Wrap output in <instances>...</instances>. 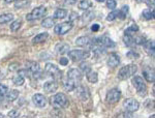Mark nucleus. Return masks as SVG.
Masks as SVG:
<instances>
[{"mask_svg": "<svg viewBox=\"0 0 155 118\" xmlns=\"http://www.w3.org/2000/svg\"><path fill=\"white\" fill-rule=\"evenodd\" d=\"M50 103L55 109H60V108H64L68 105V99L64 93L59 92V93H56L54 96L51 97Z\"/></svg>", "mask_w": 155, "mask_h": 118, "instance_id": "1", "label": "nucleus"}, {"mask_svg": "<svg viewBox=\"0 0 155 118\" xmlns=\"http://www.w3.org/2000/svg\"><path fill=\"white\" fill-rule=\"evenodd\" d=\"M137 71V66L136 64H128L125 66L121 67L118 72V79L120 80H126L131 76H134Z\"/></svg>", "mask_w": 155, "mask_h": 118, "instance_id": "2", "label": "nucleus"}, {"mask_svg": "<svg viewBox=\"0 0 155 118\" xmlns=\"http://www.w3.org/2000/svg\"><path fill=\"white\" fill-rule=\"evenodd\" d=\"M132 85L137 89V92L141 96H145L147 94V85L145 83L144 79L140 76H134L131 80Z\"/></svg>", "mask_w": 155, "mask_h": 118, "instance_id": "3", "label": "nucleus"}, {"mask_svg": "<svg viewBox=\"0 0 155 118\" xmlns=\"http://www.w3.org/2000/svg\"><path fill=\"white\" fill-rule=\"evenodd\" d=\"M45 72L48 74V76L53 78L55 81L60 80L62 78V71H60L59 67L54 63H47L45 66Z\"/></svg>", "mask_w": 155, "mask_h": 118, "instance_id": "4", "label": "nucleus"}, {"mask_svg": "<svg viewBox=\"0 0 155 118\" xmlns=\"http://www.w3.org/2000/svg\"><path fill=\"white\" fill-rule=\"evenodd\" d=\"M68 57L72 61H81L90 57V52L85 50H71L68 51Z\"/></svg>", "mask_w": 155, "mask_h": 118, "instance_id": "5", "label": "nucleus"}, {"mask_svg": "<svg viewBox=\"0 0 155 118\" xmlns=\"http://www.w3.org/2000/svg\"><path fill=\"white\" fill-rule=\"evenodd\" d=\"M47 14V7L45 6H38L35 7L34 9H32V12L26 16L27 21H34V20H38L42 18L44 16H46Z\"/></svg>", "mask_w": 155, "mask_h": 118, "instance_id": "6", "label": "nucleus"}, {"mask_svg": "<svg viewBox=\"0 0 155 118\" xmlns=\"http://www.w3.org/2000/svg\"><path fill=\"white\" fill-rule=\"evenodd\" d=\"M72 23L71 22H64V23H60V24H57L54 28V31L55 33L59 34V35H64L66 34L68 31H71V28H72Z\"/></svg>", "mask_w": 155, "mask_h": 118, "instance_id": "7", "label": "nucleus"}, {"mask_svg": "<svg viewBox=\"0 0 155 118\" xmlns=\"http://www.w3.org/2000/svg\"><path fill=\"white\" fill-rule=\"evenodd\" d=\"M107 102L109 104H116L119 102V99H121V91L118 88H113L110 91H107Z\"/></svg>", "mask_w": 155, "mask_h": 118, "instance_id": "8", "label": "nucleus"}, {"mask_svg": "<svg viewBox=\"0 0 155 118\" xmlns=\"http://www.w3.org/2000/svg\"><path fill=\"white\" fill-rule=\"evenodd\" d=\"M123 107L125 108L126 111L134 113L139 110L140 103L134 99H126L123 103Z\"/></svg>", "mask_w": 155, "mask_h": 118, "instance_id": "9", "label": "nucleus"}, {"mask_svg": "<svg viewBox=\"0 0 155 118\" xmlns=\"http://www.w3.org/2000/svg\"><path fill=\"white\" fill-rule=\"evenodd\" d=\"M32 102L33 104L35 105L36 107L38 108H45L47 105V97L45 96L44 94H41V93H36L32 96Z\"/></svg>", "mask_w": 155, "mask_h": 118, "instance_id": "10", "label": "nucleus"}, {"mask_svg": "<svg viewBox=\"0 0 155 118\" xmlns=\"http://www.w3.org/2000/svg\"><path fill=\"white\" fill-rule=\"evenodd\" d=\"M67 78L68 79L74 80V82L78 83L82 80L83 78V75H82V72L78 69H71L68 72H67Z\"/></svg>", "mask_w": 155, "mask_h": 118, "instance_id": "11", "label": "nucleus"}, {"mask_svg": "<svg viewBox=\"0 0 155 118\" xmlns=\"http://www.w3.org/2000/svg\"><path fill=\"white\" fill-rule=\"evenodd\" d=\"M77 96L79 97L82 102H86V100L89 99L90 94L86 87L83 86V85H80V86L77 87Z\"/></svg>", "mask_w": 155, "mask_h": 118, "instance_id": "12", "label": "nucleus"}, {"mask_svg": "<svg viewBox=\"0 0 155 118\" xmlns=\"http://www.w3.org/2000/svg\"><path fill=\"white\" fill-rule=\"evenodd\" d=\"M44 89L47 93H54L58 89V83L56 81H48L44 84Z\"/></svg>", "mask_w": 155, "mask_h": 118, "instance_id": "13", "label": "nucleus"}, {"mask_svg": "<svg viewBox=\"0 0 155 118\" xmlns=\"http://www.w3.org/2000/svg\"><path fill=\"white\" fill-rule=\"evenodd\" d=\"M69 49H71L69 45L66 44V42H58V44L55 46V51L59 55H64V54L68 53Z\"/></svg>", "mask_w": 155, "mask_h": 118, "instance_id": "14", "label": "nucleus"}, {"mask_svg": "<svg viewBox=\"0 0 155 118\" xmlns=\"http://www.w3.org/2000/svg\"><path fill=\"white\" fill-rule=\"evenodd\" d=\"M120 63V57L117 53H111L109 55V58H107V65L110 67H116L117 65Z\"/></svg>", "mask_w": 155, "mask_h": 118, "instance_id": "15", "label": "nucleus"}, {"mask_svg": "<svg viewBox=\"0 0 155 118\" xmlns=\"http://www.w3.org/2000/svg\"><path fill=\"white\" fill-rule=\"evenodd\" d=\"M143 76L145 78L147 82L150 83H154L155 81V75H154V71L151 69H145L143 71Z\"/></svg>", "mask_w": 155, "mask_h": 118, "instance_id": "16", "label": "nucleus"}, {"mask_svg": "<svg viewBox=\"0 0 155 118\" xmlns=\"http://www.w3.org/2000/svg\"><path fill=\"white\" fill-rule=\"evenodd\" d=\"M76 45L79 47H86L91 44V39L88 36H80L76 39Z\"/></svg>", "mask_w": 155, "mask_h": 118, "instance_id": "17", "label": "nucleus"}, {"mask_svg": "<svg viewBox=\"0 0 155 118\" xmlns=\"http://www.w3.org/2000/svg\"><path fill=\"white\" fill-rule=\"evenodd\" d=\"M99 39H101V46L104 47V48H114L115 46H116L115 42L112 41V39L107 36H101V37H99Z\"/></svg>", "mask_w": 155, "mask_h": 118, "instance_id": "18", "label": "nucleus"}, {"mask_svg": "<svg viewBox=\"0 0 155 118\" xmlns=\"http://www.w3.org/2000/svg\"><path fill=\"white\" fill-rule=\"evenodd\" d=\"M63 87H64V89L66 90V91H72V90H74L76 89V87H77V83L74 81V80H71V79H67L65 80V81L63 82Z\"/></svg>", "mask_w": 155, "mask_h": 118, "instance_id": "19", "label": "nucleus"}, {"mask_svg": "<svg viewBox=\"0 0 155 118\" xmlns=\"http://www.w3.org/2000/svg\"><path fill=\"white\" fill-rule=\"evenodd\" d=\"M144 47H145V50H146L147 52H148L149 55H151V56H154V41H152V39H148V41H146L144 42Z\"/></svg>", "mask_w": 155, "mask_h": 118, "instance_id": "20", "label": "nucleus"}, {"mask_svg": "<svg viewBox=\"0 0 155 118\" xmlns=\"http://www.w3.org/2000/svg\"><path fill=\"white\" fill-rule=\"evenodd\" d=\"M26 69H29L30 72L33 74V72H39L41 69V66H39L38 62H35V61H27L26 62Z\"/></svg>", "mask_w": 155, "mask_h": 118, "instance_id": "21", "label": "nucleus"}, {"mask_svg": "<svg viewBox=\"0 0 155 118\" xmlns=\"http://www.w3.org/2000/svg\"><path fill=\"white\" fill-rule=\"evenodd\" d=\"M94 18H95V14L93 12H90V11H86L82 16V21L84 22L85 24L90 23Z\"/></svg>", "mask_w": 155, "mask_h": 118, "instance_id": "22", "label": "nucleus"}, {"mask_svg": "<svg viewBox=\"0 0 155 118\" xmlns=\"http://www.w3.org/2000/svg\"><path fill=\"white\" fill-rule=\"evenodd\" d=\"M86 78H87V80H88V82L92 83V84H95V83H97V81H98V75H97L96 72H93L92 69L86 74Z\"/></svg>", "mask_w": 155, "mask_h": 118, "instance_id": "23", "label": "nucleus"}, {"mask_svg": "<svg viewBox=\"0 0 155 118\" xmlns=\"http://www.w3.org/2000/svg\"><path fill=\"white\" fill-rule=\"evenodd\" d=\"M49 34L47 32H44V33H39L37 34L36 36L33 37V44H41V42H44L47 41Z\"/></svg>", "mask_w": 155, "mask_h": 118, "instance_id": "24", "label": "nucleus"}, {"mask_svg": "<svg viewBox=\"0 0 155 118\" xmlns=\"http://www.w3.org/2000/svg\"><path fill=\"white\" fill-rule=\"evenodd\" d=\"M14 20V15L12 14H3L0 15V25L9 23Z\"/></svg>", "mask_w": 155, "mask_h": 118, "instance_id": "25", "label": "nucleus"}, {"mask_svg": "<svg viewBox=\"0 0 155 118\" xmlns=\"http://www.w3.org/2000/svg\"><path fill=\"white\" fill-rule=\"evenodd\" d=\"M6 96V99L8 100V102H14V100H16L18 99L19 96V91L18 90H11V91H7V93L5 94Z\"/></svg>", "mask_w": 155, "mask_h": 118, "instance_id": "26", "label": "nucleus"}, {"mask_svg": "<svg viewBox=\"0 0 155 118\" xmlns=\"http://www.w3.org/2000/svg\"><path fill=\"white\" fill-rule=\"evenodd\" d=\"M123 42L124 44L126 45L127 47H134L136 46V44H134V36L131 35V34H124L123 36Z\"/></svg>", "mask_w": 155, "mask_h": 118, "instance_id": "27", "label": "nucleus"}, {"mask_svg": "<svg viewBox=\"0 0 155 118\" xmlns=\"http://www.w3.org/2000/svg\"><path fill=\"white\" fill-rule=\"evenodd\" d=\"M30 4V0H17L15 1V8H25Z\"/></svg>", "mask_w": 155, "mask_h": 118, "instance_id": "28", "label": "nucleus"}, {"mask_svg": "<svg viewBox=\"0 0 155 118\" xmlns=\"http://www.w3.org/2000/svg\"><path fill=\"white\" fill-rule=\"evenodd\" d=\"M67 16V11L63 8H58L54 12V19H64Z\"/></svg>", "mask_w": 155, "mask_h": 118, "instance_id": "29", "label": "nucleus"}, {"mask_svg": "<svg viewBox=\"0 0 155 118\" xmlns=\"http://www.w3.org/2000/svg\"><path fill=\"white\" fill-rule=\"evenodd\" d=\"M91 5H92V3L89 0H81V1L79 2V8L82 9V11H88V8L91 7Z\"/></svg>", "mask_w": 155, "mask_h": 118, "instance_id": "30", "label": "nucleus"}, {"mask_svg": "<svg viewBox=\"0 0 155 118\" xmlns=\"http://www.w3.org/2000/svg\"><path fill=\"white\" fill-rule=\"evenodd\" d=\"M55 22H54V19L52 18H46L42 20L41 22V26L44 27V28H52V27L54 26Z\"/></svg>", "mask_w": 155, "mask_h": 118, "instance_id": "31", "label": "nucleus"}, {"mask_svg": "<svg viewBox=\"0 0 155 118\" xmlns=\"http://www.w3.org/2000/svg\"><path fill=\"white\" fill-rule=\"evenodd\" d=\"M142 16H143V18L145 20H152L154 19V11L153 9H145L142 12Z\"/></svg>", "mask_w": 155, "mask_h": 118, "instance_id": "32", "label": "nucleus"}, {"mask_svg": "<svg viewBox=\"0 0 155 118\" xmlns=\"http://www.w3.org/2000/svg\"><path fill=\"white\" fill-rule=\"evenodd\" d=\"M12 82H14V84L16 85V86H22L25 82V79H24V77L20 76L18 74L17 76H15L12 78Z\"/></svg>", "mask_w": 155, "mask_h": 118, "instance_id": "33", "label": "nucleus"}, {"mask_svg": "<svg viewBox=\"0 0 155 118\" xmlns=\"http://www.w3.org/2000/svg\"><path fill=\"white\" fill-rule=\"evenodd\" d=\"M128 11H129V7H128V5H124V6L122 7V8L119 11L118 18H120L121 20H124V19L126 18V15L128 14Z\"/></svg>", "mask_w": 155, "mask_h": 118, "instance_id": "34", "label": "nucleus"}, {"mask_svg": "<svg viewBox=\"0 0 155 118\" xmlns=\"http://www.w3.org/2000/svg\"><path fill=\"white\" fill-rule=\"evenodd\" d=\"M21 26H22V21H21V20H16V21H14L11 24V30L12 32H16V31H18L20 28H21Z\"/></svg>", "mask_w": 155, "mask_h": 118, "instance_id": "35", "label": "nucleus"}, {"mask_svg": "<svg viewBox=\"0 0 155 118\" xmlns=\"http://www.w3.org/2000/svg\"><path fill=\"white\" fill-rule=\"evenodd\" d=\"M79 67H80V71L82 72H84V74H87L89 71H91V66H90V64L87 63V62H81Z\"/></svg>", "mask_w": 155, "mask_h": 118, "instance_id": "36", "label": "nucleus"}, {"mask_svg": "<svg viewBox=\"0 0 155 118\" xmlns=\"http://www.w3.org/2000/svg\"><path fill=\"white\" fill-rule=\"evenodd\" d=\"M118 14H119V11H116V9H113V12H110L107 17V21H114L115 19L118 18Z\"/></svg>", "mask_w": 155, "mask_h": 118, "instance_id": "37", "label": "nucleus"}, {"mask_svg": "<svg viewBox=\"0 0 155 118\" xmlns=\"http://www.w3.org/2000/svg\"><path fill=\"white\" fill-rule=\"evenodd\" d=\"M18 74L20 75V76L22 77H27V78H31L32 76V72L29 71V69H19Z\"/></svg>", "mask_w": 155, "mask_h": 118, "instance_id": "38", "label": "nucleus"}, {"mask_svg": "<svg viewBox=\"0 0 155 118\" xmlns=\"http://www.w3.org/2000/svg\"><path fill=\"white\" fill-rule=\"evenodd\" d=\"M139 31V26L137 24H132L131 26H129L128 28L125 30V33L126 34H130L131 32H137Z\"/></svg>", "mask_w": 155, "mask_h": 118, "instance_id": "39", "label": "nucleus"}, {"mask_svg": "<svg viewBox=\"0 0 155 118\" xmlns=\"http://www.w3.org/2000/svg\"><path fill=\"white\" fill-rule=\"evenodd\" d=\"M116 6H117V2H116V0H107V8H110V9H115L116 8Z\"/></svg>", "mask_w": 155, "mask_h": 118, "instance_id": "40", "label": "nucleus"}, {"mask_svg": "<svg viewBox=\"0 0 155 118\" xmlns=\"http://www.w3.org/2000/svg\"><path fill=\"white\" fill-rule=\"evenodd\" d=\"M126 56L128 57V58H130V59H137V58H139V57H140V55L137 54V52H134V51H132V50H130L129 52H127Z\"/></svg>", "mask_w": 155, "mask_h": 118, "instance_id": "41", "label": "nucleus"}, {"mask_svg": "<svg viewBox=\"0 0 155 118\" xmlns=\"http://www.w3.org/2000/svg\"><path fill=\"white\" fill-rule=\"evenodd\" d=\"M134 44L136 45H143L146 39H145L144 36H137V37H134Z\"/></svg>", "mask_w": 155, "mask_h": 118, "instance_id": "42", "label": "nucleus"}, {"mask_svg": "<svg viewBox=\"0 0 155 118\" xmlns=\"http://www.w3.org/2000/svg\"><path fill=\"white\" fill-rule=\"evenodd\" d=\"M78 18H79V15H78V12H71V16L68 17V19H69V22H74V21H76V20H78Z\"/></svg>", "mask_w": 155, "mask_h": 118, "instance_id": "43", "label": "nucleus"}, {"mask_svg": "<svg viewBox=\"0 0 155 118\" xmlns=\"http://www.w3.org/2000/svg\"><path fill=\"white\" fill-rule=\"evenodd\" d=\"M8 117H12V118H14V117H19L20 116V112L19 111H17V110H12V111H9L8 112Z\"/></svg>", "mask_w": 155, "mask_h": 118, "instance_id": "44", "label": "nucleus"}, {"mask_svg": "<svg viewBox=\"0 0 155 118\" xmlns=\"http://www.w3.org/2000/svg\"><path fill=\"white\" fill-rule=\"evenodd\" d=\"M7 91H8V88H7V86H4V85H0V94L4 96V95L7 93Z\"/></svg>", "mask_w": 155, "mask_h": 118, "instance_id": "45", "label": "nucleus"}, {"mask_svg": "<svg viewBox=\"0 0 155 118\" xmlns=\"http://www.w3.org/2000/svg\"><path fill=\"white\" fill-rule=\"evenodd\" d=\"M59 62H60V65L65 66V65L68 64V59H67L66 57H61V58L59 59Z\"/></svg>", "mask_w": 155, "mask_h": 118, "instance_id": "46", "label": "nucleus"}, {"mask_svg": "<svg viewBox=\"0 0 155 118\" xmlns=\"http://www.w3.org/2000/svg\"><path fill=\"white\" fill-rule=\"evenodd\" d=\"M118 117H132V113L131 112H124V113H120L118 115Z\"/></svg>", "mask_w": 155, "mask_h": 118, "instance_id": "47", "label": "nucleus"}, {"mask_svg": "<svg viewBox=\"0 0 155 118\" xmlns=\"http://www.w3.org/2000/svg\"><path fill=\"white\" fill-rule=\"evenodd\" d=\"M19 67V64L17 63V62H15V63H12V64H9V66H8V69L9 71H15V69H17Z\"/></svg>", "mask_w": 155, "mask_h": 118, "instance_id": "48", "label": "nucleus"}, {"mask_svg": "<svg viewBox=\"0 0 155 118\" xmlns=\"http://www.w3.org/2000/svg\"><path fill=\"white\" fill-rule=\"evenodd\" d=\"M91 30H92L93 32H97V31L99 30V25H98V24H93V25L91 26Z\"/></svg>", "mask_w": 155, "mask_h": 118, "instance_id": "49", "label": "nucleus"}, {"mask_svg": "<svg viewBox=\"0 0 155 118\" xmlns=\"http://www.w3.org/2000/svg\"><path fill=\"white\" fill-rule=\"evenodd\" d=\"M67 4H74L77 2V0H64Z\"/></svg>", "mask_w": 155, "mask_h": 118, "instance_id": "50", "label": "nucleus"}, {"mask_svg": "<svg viewBox=\"0 0 155 118\" xmlns=\"http://www.w3.org/2000/svg\"><path fill=\"white\" fill-rule=\"evenodd\" d=\"M15 1H17V0H4L5 3H12V2H15Z\"/></svg>", "mask_w": 155, "mask_h": 118, "instance_id": "51", "label": "nucleus"}, {"mask_svg": "<svg viewBox=\"0 0 155 118\" xmlns=\"http://www.w3.org/2000/svg\"><path fill=\"white\" fill-rule=\"evenodd\" d=\"M97 2H99V3H102V2H104L106 0H96Z\"/></svg>", "mask_w": 155, "mask_h": 118, "instance_id": "52", "label": "nucleus"}, {"mask_svg": "<svg viewBox=\"0 0 155 118\" xmlns=\"http://www.w3.org/2000/svg\"><path fill=\"white\" fill-rule=\"evenodd\" d=\"M2 100H3V95L0 94V102H2Z\"/></svg>", "mask_w": 155, "mask_h": 118, "instance_id": "53", "label": "nucleus"}, {"mask_svg": "<svg viewBox=\"0 0 155 118\" xmlns=\"http://www.w3.org/2000/svg\"><path fill=\"white\" fill-rule=\"evenodd\" d=\"M137 2H140V3H141V2H144L145 0H137Z\"/></svg>", "mask_w": 155, "mask_h": 118, "instance_id": "54", "label": "nucleus"}]
</instances>
